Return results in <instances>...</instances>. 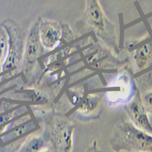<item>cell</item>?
<instances>
[{"label": "cell", "mask_w": 152, "mask_h": 152, "mask_svg": "<svg viewBox=\"0 0 152 152\" xmlns=\"http://www.w3.org/2000/svg\"><path fill=\"white\" fill-rule=\"evenodd\" d=\"M42 152H51V151H50V150H45V151H42Z\"/></svg>", "instance_id": "30bf717a"}, {"label": "cell", "mask_w": 152, "mask_h": 152, "mask_svg": "<svg viewBox=\"0 0 152 152\" xmlns=\"http://www.w3.org/2000/svg\"><path fill=\"white\" fill-rule=\"evenodd\" d=\"M29 128H30V126L29 125H27L18 129L8 134V135L7 136V139H8V140H10V139H12L13 137L14 138L18 136L24 134L25 132H27L28 130H30L31 129Z\"/></svg>", "instance_id": "5b68a950"}, {"label": "cell", "mask_w": 152, "mask_h": 152, "mask_svg": "<svg viewBox=\"0 0 152 152\" xmlns=\"http://www.w3.org/2000/svg\"><path fill=\"white\" fill-rule=\"evenodd\" d=\"M86 10L82 20L94 29L103 31L109 24V21L99 1L86 0Z\"/></svg>", "instance_id": "7a4b0ae2"}, {"label": "cell", "mask_w": 152, "mask_h": 152, "mask_svg": "<svg viewBox=\"0 0 152 152\" xmlns=\"http://www.w3.org/2000/svg\"><path fill=\"white\" fill-rule=\"evenodd\" d=\"M5 46V44L4 42V40L2 37H0V58L2 55Z\"/></svg>", "instance_id": "ba28073f"}, {"label": "cell", "mask_w": 152, "mask_h": 152, "mask_svg": "<svg viewBox=\"0 0 152 152\" xmlns=\"http://www.w3.org/2000/svg\"><path fill=\"white\" fill-rule=\"evenodd\" d=\"M40 26L45 41L52 43L58 39L60 33V26L58 22L48 20H40Z\"/></svg>", "instance_id": "277c9868"}, {"label": "cell", "mask_w": 152, "mask_h": 152, "mask_svg": "<svg viewBox=\"0 0 152 152\" xmlns=\"http://www.w3.org/2000/svg\"><path fill=\"white\" fill-rule=\"evenodd\" d=\"M15 63V57L13 54H11L8 58L7 63L5 65V68L8 69L12 67Z\"/></svg>", "instance_id": "8992f818"}, {"label": "cell", "mask_w": 152, "mask_h": 152, "mask_svg": "<svg viewBox=\"0 0 152 152\" xmlns=\"http://www.w3.org/2000/svg\"><path fill=\"white\" fill-rule=\"evenodd\" d=\"M74 128L65 123L55 125L50 135L53 143L59 152H72Z\"/></svg>", "instance_id": "3957f363"}, {"label": "cell", "mask_w": 152, "mask_h": 152, "mask_svg": "<svg viewBox=\"0 0 152 152\" xmlns=\"http://www.w3.org/2000/svg\"><path fill=\"white\" fill-rule=\"evenodd\" d=\"M110 143L115 152H152V134L123 124L115 129Z\"/></svg>", "instance_id": "6da1fadb"}, {"label": "cell", "mask_w": 152, "mask_h": 152, "mask_svg": "<svg viewBox=\"0 0 152 152\" xmlns=\"http://www.w3.org/2000/svg\"><path fill=\"white\" fill-rule=\"evenodd\" d=\"M11 116V115L10 113L0 118V125L8 121L10 118Z\"/></svg>", "instance_id": "9c48e42d"}, {"label": "cell", "mask_w": 152, "mask_h": 152, "mask_svg": "<svg viewBox=\"0 0 152 152\" xmlns=\"http://www.w3.org/2000/svg\"><path fill=\"white\" fill-rule=\"evenodd\" d=\"M86 152H101L98 149L97 142H94L92 145L88 149Z\"/></svg>", "instance_id": "52a82bcc"}]
</instances>
